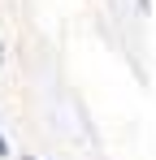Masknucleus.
<instances>
[{
    "instance_id": "f257e3e1",
    "label": "nucleus",
    "mask_w": 156,
    "mask_h": 160,
    "mask_svg": "<svg viewBox=\"0 0 156 160\" xmlns=\"http://www.w3.org/2000/svg\"><path fill=\"white\" fill-rule=\"evenodd\" d=\"M4 152H9V147H4V138H0V156H4Z\"/></svg>"
},
{
    "instance_id": "f03ea898",
    "label": "nucleus",
    "mask_w": 156,
    "mask_h": 160,
    "mask_svg": "<svg viewBox=\"0 0 156 160\" xmlns=\"http://www.w3.org/2000/svg\"><path fill=\"white\" fill-rule=\"evenodd\" d=\"M148 4H152V0H139V9H148Z\"/></svg>"
},
{
    "instance_id": "7ed1b4c3",
    "label": "nucleus",
    "mask_w": 156,
    "mask_h": 160,
    "mask_svg": "<svg viewBox=\"0 0 156 160\" xmlns=\"http://www.w3.org/2000/svg\"><path fill=\"white\" fill-rule=\"evenodd\" d=\"M0 61H4V43H0Z\"/></svg>"
},
{
    "instance_id": "20e7f679",
    "label": "nucleus",
    "mask_w": 156,
    "mask_h": 160,
    "mask_svg": "<svg viewBox=\"0 0 156 160\" xmlns=\"http://www.w3.org/2000/svg\"><path fill=\"white\" fill-rule=\"evenodd\" d=\"M22 160H39V156H22Z\"/></svg>"
}]
</instances>
